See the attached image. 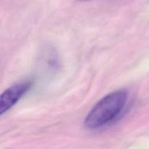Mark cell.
<instances>
[{
  "mask_svg": "<svg viewBox=\"0 0 149 149\" xmlns=\"http://www.w3.org/2000/svg\"><path fill=\"white\" fill-rule=\"evenodd\" d=\"M82 1H90V0H82Z\"/></svg>",
  "mask_w": 149,
  "mask_h": 149,
  "instance_id": "3",
  "label": "cell"
},
{
  "mask_svg": "<svg viewBox=\"0 0 149 149\" xmlns=\"http://www.w3.org/2000/svg\"><path fill=\"white\" fill-rule=\"evenodd\" d=\"M31 85L32 82L31 81H22L6 90L0 98V113L3 114L11 109L21 98L22 96L24 95Z\"/></svg>",
  "mask_w": 149,
  "mask_h": 149,
  "instance_id": "2",
  "label": "cell"
},
{
  "mask_svg": "<svg viewBox=\"0 0 149 149\" xmlns=\"http://www.w3.org/2000/svg\"><path fill=\"white\" fill-rule=\"evenodd\" d=\"M127 98L128 93L125 90L105 96L88 113L84 121L85 126L90 129H97L109 124L122 111Z\"/></svg>",
  "mask_w": 149,
  "mask_h": 149,
  "instance_id": "1",
  "label": "cell"
}]
</instances>
